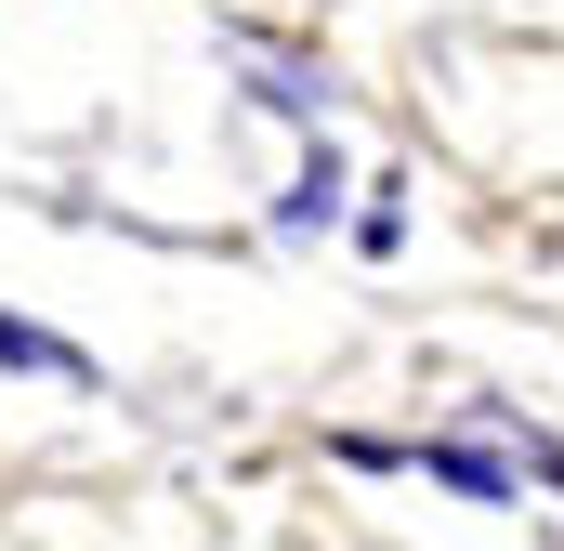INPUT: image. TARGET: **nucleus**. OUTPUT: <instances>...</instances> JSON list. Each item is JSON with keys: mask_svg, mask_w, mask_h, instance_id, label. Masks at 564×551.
Here are the masks:
<instances>
[{"mask_svg": "<svg viewBox=\"0 0 564 551\" xmlns=\"http://www.w3.org/2000/svg\"><path fill=\"white\" fill-rule=\"evenodd\" d=\"M0 368H40V381H93V355H79V342H53V328H26V315H0Z\"/></svg>", "mask_w": 564, "mask_h": 551, "instance_id": "nucleus-1", "label": "nucleus"}, {"mask_svg": "<svg viewBox=\"0 0 564 551\" xmlns=\"http://www.w3.org/2000/svg\"><path fill=\"white\" fill-rule=\"evenodd\" d=\"M276 224H289V237H315V224H341V158H328V144L302 158V184L276 197Z\"/></svg>", "mask_w": 564, "mask_h": 551, "instance_id": "nucleus-2", "label": "nucleus"}, {"mask_svg": "<svg viewBox=\"0 0 564 551\" xmlns=\"http://www.w3.org/2000/svg\"><path fill=\"white\" fill-rule=\"evenodd\" d=\"M421 473L459 486V499H512V460H486V446H433V433H421Z\"/></svg>", "mask_w": 564, "mask_h": 551, "instance_id": "nucleus-3", "label": "nucleus"}]
</instances>
